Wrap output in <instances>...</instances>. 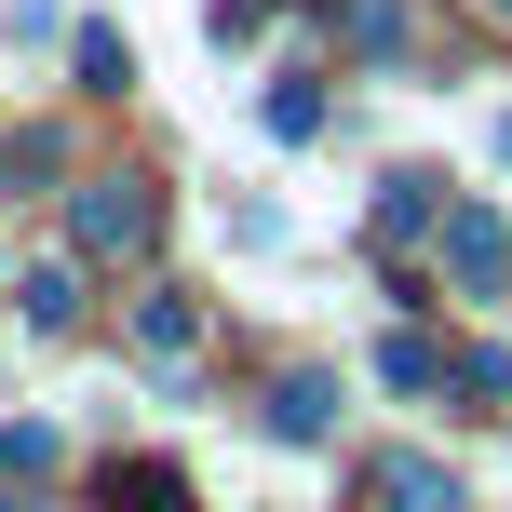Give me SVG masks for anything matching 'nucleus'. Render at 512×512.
<instances>
[{
  "label": "nucleus",
  "instance_id": "f257e3e1",
  "mask_svg": "<svg viewBox=\"0 0 512 512\" xmlns=\"http://www.w3.org/2000/svg\"><path fill=\"white\" fill-rule=\"evenodd\" d=\"M149 176H95V189H81V203H68V243L81 256H135V243H149Z\"/></svg>",
  "mask_w": 512,
  "mask_h": 512
},
{
  "label": "nucleus",
  "instance_id": "f03ea898",
  "mask_svg": "<svg viewBox=\"0 0 512 512\" xmlns=\"http://www.w3.org/2000/svg\"><path fill=\"white\" fill-rule=\"evenodd\" d=\"M445 270H459V297H499V283H512V230H499L486 203L445 216Z\"/></svg>",
  "mask_w": 512,
  "mask_h": 512
},
{
  "label": "nucleus",
  "instance_id": "7ed1b4c3",
  "mask_svg": "<svg viewBox=\"0 0 512 512\" xmlns=\"http://www.w3.org/2000/svg\"><path fill=\"white\" fill-rule=\"evenodd\" d=\"M270 432H283V445H324V432H337V378H324V364L270 378Z\"/></svg>",
  "mask_w": 512,
  "mask_h": 512
},
{
  "label": "nucleus",
  "instance_id": "20e7f679",
  "mask_svg": "<svg viewBox=\"0 0 512 512\" xmlns=\"http://www.w3.org/2000/svg\"><path fill=\"white\" fill-rule=\"evenodd\" d=\"M95 499H108V512H203V499H189V472H162V459H108Z\"/></svg>",
  "mask_w": 512,
  "mask_h": 512
},
{
  "label": "nucleus",
  "instance_id": "39448f33",
  "mask_svg": "<svg viewBox=\"0 0 512 512\" xmlns=\"http://www.w3.org/2000/svg\"><path fill=\"white\" fill-rule=\"evenodd\" d=\"M432 216H445V176H432V162H405V176H378V243H418Z\"/></svg>",
  "mask_w": 512,
  "mask_h": 512
},
{
  "label": "nucleus",
  "instance_id": "423d86ee",
  "mask_svg": "<svg viewBox=\"0 0 512 512\" xmlns=\"http://www.w3.org/2000/svg\"><path fill=\"white\" fill-rule=\"evenodd\" d=\"M378 512H459V472L405 445V459H378Z\"/></svg>",
  "mask_w": 512,
  "mask_h": 512
},
{
  "label": "nucleus",
  "instance_id": "0eeeda50",
  "mask_svg": "<svg viewBox=\"0 0 512 512\" xmlns=\"http://www.w3.org/2000/svg\"><path fill=\"white\" fill-rule=\"evenodd\" d=\"M14 297H27V324H41V337H54V324H81V256H41Z\"/></svg>",
  "mask_w": 512,
  "mask_h": 512
},
{
  "label": "nucleus",
  "instance_id": "6e6552de",
  "mask_svg": "<svg viewBox=\"0 0 512 512\" xmlns=\"http://www.w3.org/2000/svg\"><path fill=\"white\" fill-rule=\"evenodd\" d=\"M378 378H391V391H445V378H459V364H445L432 337L405 324V337H378Z\"/></svg>",
  "mask_w": 512,
  "mask_h": 512
},
{
  "label": "nucleus",
  "instance_id": "1a4fd4ad",
  "mask_svg": "<svg viewBox=\"0 0 512 512\" xmlns=\"http://www.w3.org/2000/svg\"><path fill=\"white\" fill-rule=\"evenodd\" d=\"M135 337H149V351H176V364H189V351H203V310H189V297H149V310H135Z\"/></svg>",
  "mask_w": 512,
  "mask_h": 512
},
{
  "label": "nucleus",
  "instance_id": "9d476101",
  "mask_svg": "<svg viewBox=\"0 0 512 512\" xmlns=\"http://www.w3.org/2000/svg\"><path fill=\"white\" fill-rule=\"evenodd\" d=\"M256 122H270V135H324V95H310V81H270V95H256Z\"/></svg>",
  "mask_w": 512,
  "mask_h": 512
},
{
  "label": "nucleus",
  "instance_id": "9b49d317",
  "mask_svg": "<svg viewBox=\"0 0 512 512\" xmlns=\"http://www.w3.org/2000/svg\"><path fill=\"white\" fill-rule=\"evenodd\" d=\"M337 27H351L364 54H391V41H405V0H351V14H337Z\"/></svg>",
  "mask_w": 512,
  "mask_h": 512
},
{
  "label": "nucleus",
  "instance_id": "f8f14e48",
  "mask_svg": "<svg viewBox=\"0 0 512 512\" xmlns=\"http://www.w3.org/2000/svg\"><path fill=\"white\" fill-rule=\"evenodd\" d=\"M459 391H472V405L499 418V405H512V351H472V364H459Z\"/></svg>",
  "mask_w": 512,
  "mask_h": 512
},
{
  "label": "nucleus",
  "instance_id": "ddd939ff",
  "mask_svg": "<svg viewBox=\"0 0 512 512\" xmlns=\"http://www.w3.org/2000/svg\"><path fill=\"white\" fill-rule=\"evenodd\" d=\"M0 512H27V499H14V486H0Z\"/></svg>",
  "mask_w": 512,
  "mask_h": 512
}]
</instances>
